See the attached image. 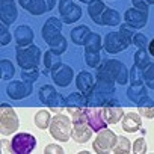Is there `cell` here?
I'll return each instance as SVG.
<instances>
[{"label": "cell", "mask_w": 154, "mask_h": 154, "mask_svg": "<svg viewBox=\"0 0 154 154\" xmlns=\"http://www.w3.org/2000/svg\"><path fill=\"white\" fill-rule=\"evenodd\" d=\"M146 151V143L142 137L136 139L134 140V145H133V152H145Z\"/></svg>", "instance_id": "cell-16"}, {"label": "cell", "mask_w": 154, "mask_h": 154, "mask_svg": "<svg viewBox=\"0 0 154 154\" xmlns=\"http://www.w3.org/2000/svg\"><path fill=\"white\" fill-rule=\"evenodd\" d=\"M50 122H51V116H50V112L48 110H39L35 115V125L39 130L48 128L50 127Z\"/></svg>", "instance_id": "cell-9"}, {"label": "cell", "mask_w": 154, "mask_h": 154, "mask_svg": "<svg viewBox=\"0 0 154 154\" xmlns=\"http://www.w3.org/2000/svg\"><path fill=\"white\" fill-rule=\"evenodd\" d=\"M77 86H79V89L88 92V91L92 88L91 75H89L88 72H82V74H79V77H77Z\"/></svg>", "instance_id": "cell-12"}, {"label": "cell", "mask_w": 154, "mask_h": 154, "mask_svg": "<svg viewBox=\"0 0 154 154\" xmlns=\"http://www.w3.org/2000/svg\"><path fill=\"white\" fill-rule=\"evenodd\" d=\"M50 134L53 139L56 140H68L71 137V133H72V121L66 116V115H62V113H57L56 116L51 118V122H50Z\"/></svg>", "instance_id": "cell-1"}, {"label": "cell", "mask_w": 154, "mask_h": 154, "mask_svg": "<svg viewBox=\"0 0 154 154\" xmlns=\"http://www.w3.org/2000/svg\"><path fill=\"white\" fill-rule=\"evenodd\" d=\"M122 116H124V112L121 107H116V106L103 107V118L106 119L107 124H116Z\"/></svg>", "instance_id": "cell-8"}, {"label": "cell", "mask_w": 154, "mask_h": 154, "mask_svg": "<svg viewBox=\"0 0 154 154\" xmlns=\"http://www.w3.org/2000/svg\"><path fill=\"white\" fill-rule=\"evenodd\" d=\"M130 148H131L130 140H128L127 137H124V136H118V140H116V143H115V146H113L112 152L125 154V152H130Z\"/></svg>", "instance_id": "cell-10"}, {"label": "cell", "mask_w": 154, "mask_h": 154, "mask_svg": "<svg viewBox=\"0 0 154 154\" xmlns=\"http://www.w3.org/2000/svg\"><path fill=\"white\" fill-rule=\"evenodd\" d=\"M33 39V33L27 27H18L17 29V41L20 45H27Z\"/></svg>", "instance_id": "cell-11"}, {"label": "cell", "mask_w": 154, "mask_h": 154, "mask_svg": "<svg viewBox=\"0 0 154 154\" xmlns=\"http://www.w3.org/2000/svg\"><path fill=\"white\" fill-rule=\"evenodd\" d=\"M142 127V119L137 113L128 112L127 115L122 116V130L127 133H136Z\"/></svg>", "instance_id": "cell-7"}, {"label": "cell", "mask_w": 154, "mask_h": 154, "mask_svg": "<svg viewBox=\"0 0 154 154\" xmlns=\"http://www.w3.org/2000/svg\"><path fill=\"white\" fill-rule=\"evenodd\" d=\"M60 69H62V74L54 72V80H56L59 85L65 86V85H68L69 80H71V69L66 68V66H60Z\"/></svg>", "instance_id": "cell-13"}, {"label": "cell", "mask_w": 154, "mask_h": 154, "mask_svg": "<svg viewBox=\"0 0 154 154\" xmlns=\"http://www.w3.org/2000/svg\"><path fill=\"white\" fill-rule=\"evenodd\" d=\"M44 152H47V154H53V152L62 154V152H63V148H62L60 145H56V143H48V145L44 148Z\"/></svg>", "instance_id": "cell-17"}, {"label": "cell", "mask_w": 154, "mask_h": 154, "mask_svg": "<svg viewBox=\"0 0 154 154\" xmlns=\"http://www.w3.org/2000/svg\"><path fill=\"white\" fill-rule=\"evenodd\" d=\"M85 115H86V121L88 124L92 127L94 131H100L103 128H107V122L103 118V109H85Z\"/></svg>", "instance_id": "cell-6"}, {"label": "cell", "mask_w": 154, "mask_h": 154, "mask_svg": "<svg viewBox=\"0 0 154 154\" xmlns=\"http://www.w3.org/2000/svg\"><path fill=\"white\" fill-rule=\"evenodd\" d=\"M92 131H94L92 127L86 121L85 110L82 113H79V115L72 116V133H71V137L74 139V142H77V143H86L91 139Z\"/></svg>", "instance_id": "cell-2"}, {"label": "cell", "mask_w": 154, "mask_h": 154, "mask_svg": "<svg viewBox=\"0 0 154 154\" xmlns=\"http://www.w3.org/2000/svg\"><path fill=\"white\" fill-rule=\"evenodd\" d=\"M139 112H140V115L151 119V118H154V104H149V106L139 104Z\"/></svg>", "instance_id": "cell-15"}, {"label": "cell", "mask_w": 154, "mask_h": 154, "mask_svg": "<svg viewBox=\"0 0 154 154\" xmlns=\"http://www.w3.org/2000/svg\"><path fill=\"white\" fill-rule=\"evenodd\" d=\"M148 48H149V53H151V54L154 56V39H152V41H151V42L148 44Z\"/></svg>", "instance_id": "cell-18"}, {"label": "cell", "mask_w": 154, "mask_h": 154, "mask_svg": "<svg viewBox=\"0 0 154 154\" xmlns=\"http://www.w3.org/2000/svg\"><path fill=\"white\" fill-rule=\"evenodd\" d=\"M20 127V121L17 113L14 112V109L8 104H2L0 106V131L3 136H9L12 133H15Z\"/></svg>", "instance_id": "cell-3"}, {"label": "cell", "mask_w": 154, "mask_h": 154, "mask_svg": "<svg viewBox=\"0 0 154 154\" xmlns=\"http://www.w3.org/2000/svg\"><path fill=\"white\" fill-rule=\"evenodd\" d=\"M104 12H106V6H103L100 2H94V3L89 6V14H91V17H92L97 23H101L98 14H104Z\"/></svg>", "instance_id": "cell-14"}, {"label": "cell", "mask_w": 154, "mask_h": 154, "mask_svg": "<svg viewBox=\"0 0 154 154\" xmlns=\"http://www.w3.org/2000/svg\"><path fill=\"white\" fill-rule=\"evenodd\" d=\"M36 146V139L35 136L29 133H18L12 137L11 140V151L18 152V154H27L32 152Z\"/></svg>", "instance_id": "cell-5"}, {"label": "cell", "mask_w": 154, "mask_h": 154, "mask_svg": "<svg viewBox=\"0 0 154 154\" xmlns=\"http://www.w3.org/2000/svg\"><path fill=\"white\" fill-rule=\"evenodd\" d=\"M118 140V136L109 130V128H103L98 131L95 140L92 142V149L95 152H107V151H112L115 143Z\"/></svg>", "instance_id": "cell-4"}]
</instances>
